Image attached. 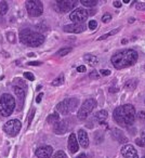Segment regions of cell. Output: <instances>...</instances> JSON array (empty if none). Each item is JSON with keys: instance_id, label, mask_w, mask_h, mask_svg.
Listing matches in <instances>:
<instances>
[{"instance_id": "cell-1", "label": "cell", "mask_w": 145, "mask_h": 158, "mask_svg": "<svg viewBox=\"0 0 145 158\" xmlns=\"http://www.w3.org/2000/svg\"><path fill=\"white\" fill-rule=\"evenodd\" d=\"M138 52L133 49H126L116 52L112 56L110 61L116 69H122L134 65L138 61Z\"/></svg>"}, {"instance_id": "cell-2", "label": "cell", "mask_w": 145, "mask_h": 158, "mask_svg": "<svg viewBox=\"0 0 145 158\" xmlns=\"http://www.w3.org/2000/svg\"><path fill=\"white\" fill-rule=\"evenodd\" d=\"M113 118L121 127H130L135 119V108L131 104L118 106L113 113Z\"/></svg>"}, {"instance_id": "cell-3", "label": "cell", "mask_w": 145, "mask_h": 158, "mask_svg": "<svg viewBox=\"0 0 145 158\" xmlns=\"http://www.w3.org/2000/svg\"><path fill=\"white\" fill-rule=\"evenodd\" d=\"M20 40L22 44L28 47H39L44 44V37L40 33L33 31L31 29H23L20 33Z\"/></svg>"}, {"instance_id": "cell-4", "label": "cell", "mask_w": 145, "mask_h": 158, "mask_svg": "<svg viewBox=\"0 0 145 158\" xmlns=\"http://www.w3.org/2000/svg\"><path fill=\"white\" fill-rule=\"evenodd\" d=\"M15 107V100L9 93H5L0 98V115L8 117L13 113Z\"/></svg>"}, {"instance_id": "cell-5", "label": "cell", "mask_w": 145, "mask_h": 158, "mask_svg": "<svg viewBox=\"0 0 145 158\" xmlns=\"http://www.w3.org/2000/svg\"><path fill=\"white\" fill-rule=\"evenodd\" d=\"M78 105H79V100L76 99V98L65 99L56 105V110L63 115H67L69 113L74 112L78 107Z\"/></svg>"}, {"instance_id": "cell-6", "label": "cell", "mask_w": 145, "mask_h": 158, "mask_svg": "<svg viewBox=\"0 0 145 158\" xmlns=\"http://www.w3.org/2000/svg\"><path fill=\"white\" fill-rule=\"evenodd\" d=\"M95 106H97V101H95L94 99L86 100V101L82 103L79 110H78V118L81 119V120L86 119L87 117L90 115V113L95 108Z\"/></svg>"}, {"instance_id": "cell-7", "label": "cell", "mask_w": 145, "mask_h": 158, "mask_svg": "<svg viewBox=\"0 0 145 158\" xmlns=\"http://www.w3.org/2000/svg\"><path fill=\"white\" fill-rule=\"evenodd\" d=\"M26 10L28 14L33 18L40 16L44 12V6L41 1L38 0H28L26 1Z\"/></svg>"}, {"instance_id": "cell-8", "label": "cell", "mask_w": 145, "mask_h": 158, "mask_svg": "<svg viewBox=\"0 0 145 158\" xmlns=\"http://www.w3.org/2000/svg\"><path fill=\"white\" fill-rule=\"evenodd\" d=\"M21 121L18 120V119H12V120H9L8 123H6V125L3 126V130L7 134L11 136H15L16 134L20 132L21 130Z\"/></svg>"}, {"instance_id": "cell-9", "label": "cell", "mask_w": 145, "mask_h": 158, "mask_svg": "<svg viewBox=\"0 0 145 158\" xmlns=\"http://www.w3.org/2000/svg\"><path fill=\"white\" fill-rule=\"evenodd\" d=\"M88 11L82 8H77L69 14V19L75 23H84L88 18Z\"/></svg>"}, {"instance_id": "cell-10", "label": "cell", "mask_w": 145, "mask_h": 158, "mask_svg": "<svg viewBox=\"0 0 145 158\" xmlns=\"http://www.w3.org/2000/svg\"><path fill=\"white\" fill-rule=\"evenodd\" d=\"M77 1H67V0H62V1H56L57 9L60 10V12H69L72 11L74 8L76 7Z\"/></svg>"}, {"instance_id": "cell-11", "label": "cell", "mask_w": 145, "mask_h": 158, "mask_svg": "<svg viewBox=\"0 0 145 158\" xmlns=\"http://www.w3.org/2000/svg\"><path fill=\"white\" fill-rule=\"evenodd\" d=\"M86 29V25L84 23H74V24L65 25L63 27V31L66 33H74V34H79Z\"/></svg>"}, {"instance_id": "cell-12", "label": "cell", "mask_w": 145, "mask_h": 158, "mask_svg": "<svg viewBox=\"0 0 145 158\" xmlns=\"http://www.w3.org/2000/svg\"><path fill=\"white\" fill-rule=\"evenodd\" d=\"M121 154L125 158H139L138 152L132 145L127 144L121 148Z\"/></svg>"}, {"instance_id": "cell-13", "label": "cell", "mask_w": 145, "mask_h": 158, "mask_svg": "<svg viewBox=\"0 0 145 158\" xmlns=\"http://www.w3.org/2000/svg\"><path fill=\"white\" fill-rule=\"evenodd\" d=\"M14 90V93L16 95V99H18V110H21L24 105V100H25V90L22 89L21 87H14L13 88Z\"/></svg>"}, {"instance_id": "cell-14", "label": "cell", "mask_w": 145, "mask_h": 158, "mask_svg": "<svg viewBox=\"0 0 145 158\" xmlns=\"http://www.w3.org/2000/svg\"><path fill=\"white\" fill-rule=\"evenodd\" d=\"M53 153V148L49 145H46V146H41L39 148H37L36 151V156L38 158H50L52 156Z\"/></svg>"}, {"instance_id": "cell-15", "label": "cell", "mask_w": 145, "mask_h": 158, "mask_svg": "<svg viewBox=\"0 0 145 158\" xmlns=\"http://www.w3.org/2000/svg\"><path fill=\"white\" fill-rule=\"evenodd\" d=\"M68 128V123L66 120H62V121H57L54 123V127H53V131L56 134H64L67 132Z\"/></svg>"}, {"instance_id": "cell-16", "label": "cell", "mask_w": 145, "mask_h": 158, "mask_svg": "<svg viewBox=\"0 0 145 158\" xmlns=\"http://www.w3.org/2000/svg\"><path fill=\"white\" fill-rule=\"evenodd\" d=\"M68 149L72 154L77 153L78 149H79V144H78L77 138H76V134L72 133L68 138Z\"/></svg>"}, {"instance_id": "cell-17", "label": "cell", "mask_w": 145, "mask_h": 158, "mask_svg": "<svg viewBox=\"0 0 145 158\" xmlns=\"http://www.w3.org/2000/svg\"><path fill=\"white\" fill-rule=\"evenodd\" d=\"M78 142L79 144L81 145L84 148H87L89 146V138H88V134L85 130L80 129L78 130Z\"/></svg>"}, {"instance_id": "cell-18", "label": "cell", "mask_w": 145, "mask_h": 158, "mask_svg": "<svg viewBox=\"0 0 145 158\" xmlns=\"http://www.w3.org/2000/svg\"><path fill=\"white\" fill-rule=\"evenodd\" d=\"M107 116H108L107 110H99L97 113H95L94 119H95V120H97L99 123H105V120L107 119Z\"/></svg>"}, {"instance_id": "cell-19", "label": "cell", "mask_w": 145, "mask_h": 158, "mask_svg": "<svg viewBox=\"0 0 145 158\" xmlns=\"http://www.w3.org/2000/svg\"><path fill=\"white\" fill-rule=\"evenodd\" d=\"M84 60L88 64H90L91 66H95V65L99 64V59L93 54H89V53H87V54L84 55Z\"/></svg>"}, {"instance_id": "cell-20", "label": "cell", "mask_w": 145, "mask_h": 158, "mask_svg": "<svg viewBox=\"0 0 145 158\" xmlns=\"http://www.w3.org/2000/svg\"><path fill=\"white\" fill-rule=\"evenodd\" d=\"M138 86V79H129L128 81H126V84L123 85V88L128 91H132L136 88Z\"/></svg>"}, {"instance_id": "cell-21", "label": "cell", "mask_w": 145, "mask_h": 158, "mask_svg": "<svg viewBox=\"0 0 145 158\" xmlns=\"http://www.w3.org/2000/svg\"><path fill=\"white\" fill-rule=\"evenodd\" d=\"M114 133H115V138L117 139V141L120 143H127L128 142V139L123 135V133L121 131H119L118 129L114 130Z\"/></svg>"}, {"instance_id": "cell-22", "label": "cell", "mask_w": 145, "mask_h": 158, "mask_svg": "<svg viewBox=\"0 0 145 158\" xmlns=\"http://www.w3.org/2000/svg\"><path fill=\"white\" fill-rule=\"evenodd\" d=\"M59 119H60L59 114H57V113H54V114L49 115L47 120H48L49 123H53V125H54L55 123H57V121H59Z\"/></svg>"}, {"instance_id": "cell-23", "label": "cell", "mask_w": 145, "mask_h": 158, "mask_svg": "<svg viewBox=\"0 0 145 158\" xmlns=\"http://www.w3.org/2000/svg\"><path fill=\"white\" fill-rule=\"evenodd\" d=\"M80 2H81V5H84L85 7H90V8L97 5V0H81Z\"/></svg>"}, {"instance_id": "cell-24", "label": "cell", "mask_w": 145, "mask_h": 158, "mask_svg": "<svg viewBox=\"0 0 145 158\" xmlns=\"http://www.w3.org/2000/svg\"><path fill=\"white\" fill-rule=\"evenodd\" d=\"M69 52H72V48H62L61 50H59L56 52V56H65L66 54H68Z\"/></svg>"}, {"instance_id": "cell-25", "label": "cell", "mask_w": 145, "mask_h": 158, "mask_svg": "<svg viewBox=\"0 0 145 158\" xmlns=\"http://www.w3.org/2000/svg\"><path fill=\"white\" fill-rule=\"evenodd\" d=\"M64 84V75L61 74L57 78H55L54 80L52 81L53 86H61V85Z\"/></svg>"}, {"instance_id": "cell-26", "label": "cell", "mask_w": 145, "mask_h": 158, "mask_svg": "<svg viewBox=\"0 0 145 158\" xmlns=\"http://www.w3.org/2000/svg\"><path fill=\"white\" fill-rule=\"evenodd\" d=\"M119 29H120V27H118V28H116V29H113V31H110V33H107V34H105V35H103V36H101V37H99V39H97V40H104V39H106V38L110 37V36H113V35H115V34L118 33Z\"/></svg>"}, {"instance_id": "cell-27", "label": "cell", "mask_w": 145, "mask_h": 158, "mask_svg": "<svg viewBox=\"0 0 145 158\" xmlns=\"http://www.w3.org/2000/svg\"><path fill=\"white\" fill-rule=\"evenodd\" d=\"M8 9H9V7H8V5H7V2H6V1L0 2V13L2 14V15H5V14L7 13Z\"/></svg>"}, {"instance_id": "cell-28", "label": "cell", "mask_w": 145, "mask_h": 158, "mask_svg": "<svg viewBox=\"0 0 145 158\" xmlns=\"http://www.w3.org/2000/svg\"><path fill=\"white\" fill-rule=\"evenodd\" d=\"M53 158H67V156H66V154L63 151H57L53 155Z\"/></svg>"}, {"instance_id": "cell-29", "label": "cell", "mask_w": 145, "mask_h": 158, "mask_svg": "<svg viewBox=\"0 0 145 158\" xmlns=\"http://www.w3.org/2000/svg\"><path fill=\"white\" fill-rule=\"evenodd\" d=\"M110 21H112V15H110V14L106 13L102 16V22L103 23H108V22H110Z\"/></svg>"}, {"instance_id": "cell-30", "label": "cell", "mask_w": 145, "mask_h": 158, "mask_svg": "<svg viewBox=\"0 0 145 158\" xmlns=\"http://www.w3.org/2000/svg\"><path fill=\"white\" fill-rule=\"evenodd\" d=\"M24 77L26 79H28V80H31V81H34L35 80V76H34L31 73H29V72H25L24 73Z\"/></svg>"}, {"instance_id": "cell-31", "label": "cell", "mask_w": 145, "mask_h": 158, "mask_svg": "<svg viewBox=\"0 0 145 158\" xmlns=\"http://www.w3.org/2000/svg\"><path fill=\"white\" fill-rule=\"evenodd\" d=\"M97 21L92 20V21H90V22H89V28H90L91 31H94V29L97 28Z\"/></svg>"}, {"instance_id": "cell-32", "label": "cell", "mask_w": 145, "mask_h": 158, "mask_svg": "<svg viewBox=\"0 0 145 158\" xmlns=\"http://www.w3.org/2000/svg\"><path fill=\"white\" fill-rule=\"evenodd\" d=\"M136 9L140 11H145V2H138L136 3Z\"/></svg>"}, {"instance_id": "cell-33", "label": "cell", "mask_w": 145, "mask_h": 158, "mask_svg": "<svg viewBox=\"0 0 145 158\" xmlns=\"http://www.w3.org/2000/svg\"><path fill=\"white\" fill-rule=\"evenodd\" d=\"M35 113H36V110H35V108H33V110H31V114H29V118H28V126H31V120H33L34 116H35Z\"/></svg>"}, {"instance_id": "cell-34", "label": "cell", "mask_w": 145, "mask_h": 158, "mask_svg": "<svg viewBox=\"0 0 145 158\" xmlns=\"http://www.w3.org/2000/svg\"><path fill=\"white\" fill-rule=\"evenodd\" d=\"M138 117L140 118V120L145 121V112H140L138 114Z\"/></svg>"}, {"instance_id": "cell-35", "label": "cell", "mask_w": 145, "mask_h": 158, "mask_svg": "<svg viewBox=\"0 0 145 158\" xmlns=\"http://www.w3.org/2000/svg\"><path fill=\"white\" fill-rule=\"evenodd\" d=\"M100 73H101L103 76H108V75H110V69H101V70H100Z\"/></svg>"}, {"instance_id": "cell-36", "label": "cell", "mask_w": 145, "mask_h": 158, "mask_svg": "<svg viewBox=\"0 0 145 158\" xmlns=\"http://www.w3.org/2000/svg\"><path fill=\"white\" fill-rule=\"evenodd\" d=\"M135 143L139 145V146H141V147H144V146H145L144 142H143V141L141 140V139H136V140H135Z\"/></svg>"}, {"instance_id": "cell-37", "label": "cell", "mask_w": 145, "mask_h": 158, "mask_svg": "<svg viewBox=\"0 0 145 158\" xmlns=\"http://www.w3.org/2000/svg\"><path fill=\"white\" fill-rule=\"evenodd\" d=\"M77 72H79V73H85V72H86V66H84V65L78 66V67H77Z\"/></svg>"}, {"instance_id": "cell-38", "label": "cell", "mask_w": 145, "mask_h": 158, "mask_svg": "<svg viewBox=\"0 0 145 158\" xmlns=\"http://www.w3.org/2000/svg\"><path fill=\"white\" fill-rule=\"evenodd\" d=\"M41 62H29L28 63V65H31V66H39V65H41Z\"/></svg>"}, {"instance_id": "cell-39", "label": "cell", "mask_w": 145, "mask_h": 158, "mask_svg": "<svg viewBox=\"0 0 145 158\" xmlns=\"http://www.w3.org/2000/svg\"><path fill=\"white\" fill-rule=\"evenodd\" d=\"M10 36V42H14V39H15V36H14V34H12V33H9L8 34V37Z\"/></svg>"}, {"instance_id": "cell-40", "label": "cell", "mask_w": 145, "mask_h": 158, "mask_svg": "<svg viewBox=\"0 0 145 158\" xmlns=\"http://www.w3.org/2000/svg\"><path fill=\"white\" fill-rule=\"evenodd\" d=\"M90 77H91V78H99V74H97V73L94 70V72H92L90 74Z\"/></svg>"}, {"instance_id": "cell-41", "label": "cell", "mask_w": 145, "mask_h": 158, "mask_svg": "<svg viewBox=\"0 0 145 158\" xmlns=\"http://www.w3.org/2000/svg\"><path fill=\"white\" fill-rule=\"evenodd\" d=\"M42 97H44V93H40V94L38 95L37 98H36V102H37V103H40V102H41Z\"/></svg>"}, {"instance_id": "cell-42", "label": "cell", "mask_w": 145, "mask_h": 158, "mask_svg": "<svg viewBox=\"0 0 145 158\" xmlns=\"http://www.w3.org/2000/svg\"><path fill=\"white\" fill-rule=\"evenodd\" d=\"M113 5H114V7H116V8H120L121 7L120 1H114V2H113Z\"/></svg>"}, {"instance_id": "cell-43", "label": "cell", "mask_w": 145, "mask_h": 158, "mask_svg": "<svg viewBox=\"0 0 145 158\" xmlns=\"http://www.w3.org/2000/svg\"><path fill=\"white\" fill-rule=\"evenodd\" d=\"M141 140H142L145 144V130H143L142 131V134H141Z\"/></svg>"}, {"instance_id": "cell-44", "label": "cell", "mask_w": 145, "mask_h": 158, "mask_svg": "<svg viewBox=\"0 0 145 158\" xmlns=\"http://www.w3.org/2000/svg\"><path fill=\"white\" fill-rule=\"evenodd\" d=\"M76 158H87V155H86V154L82 153V154H80V155H78Z\"/></svg>"}, {"instance_id": "cell-45", "label": "cell", "mask_w": 145, "mask_h": 158, "mask_svg": "<svg viewBox=\"0 0 145 158\" xmlns=\"http://www.w3.org/2000/svg\"><path fill=\"white\" fill-rule=\"evenodd\" d=\"M134 21H135V20H134V19H129V23H133L134 22Z\"/></svg>"}, {"instance_id": "cell-46", "label": "cell", "mask_w": 145, "mask_h": 158, "mask_svg": "<svg viewBox=\"0 0 145 158\" xmlns=\"http://www.w3.org/2000/svg\"><path fill=\"white\" fill-rule=\"evenodd\" d=\"M127 42H128L127 40H125V39H123L122 41H121V44H127Z\"/></svg>"}, {"instance_id": "cell-47", "label": "cell", "mask_w": 145, "mask_h": 158, "mask_svg": "<svg viewBox=\"0 0 145 158\" xmlns=\"http://www.w3.org/2000/svg\"><path fill=\"white\" fill-rule=\"evenodd\" d=\"M143 158H145V156H144V157H143Z\"/></svg>"}]
</instances>
